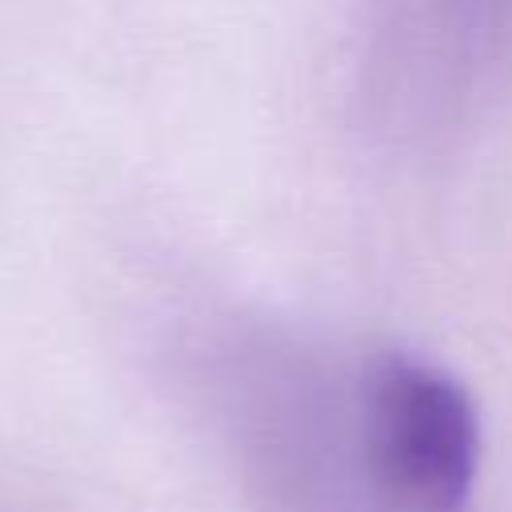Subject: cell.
Returning a JSON list of instances; mask_svg holds the SVG:
<instances>
[{
	"instance_id": "6da1fadb",
	"label": "cell",
	"mask_w": 512,
	"mask_h": 512,
	"mask_svg": "<svg viewBox=\"0 0 512 512\" xmlns=\"http://www.w3.org/2000/svg\"><path fill=\"white\" fill-rule=\"evenodd\" d=\"M364 468L392 512H464L480 468L472 396L444 368L388 352L364 376Z\"/></svg>"
}]
</instances>
